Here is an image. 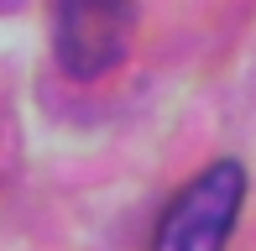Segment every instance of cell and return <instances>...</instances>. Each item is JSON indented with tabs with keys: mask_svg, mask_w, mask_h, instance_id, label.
I'll use <instances>...</instances> for the list:
<instances>
[{
	"mask_svg": "<svg viewBox=\"0 0 256 251\" xmlns=\"http://www.w3.org/2000/svg\"><path fill=\"white\" fill-rule=\"evenodd\" d=\"M240 204H246V168L236 157H220L162 210L152 246L157 251H214L230 241Z\"/></svg>",
	"mask_w": 256,
	"mask_h": 251,
	"instance_id": "1",
	"label": "cell"
},
{
	"mask_svg": "<svg viewBox=\"0 0 256 251\" xmlns=\"http://www.w3.org/2000/svg\"><path fill=\"white\" fill-rule=\"evenodd\" d=\"M136 0H52V48L68 78H104L131 48Z\"/></svg>",
	"mask_w": 256,
	"mask_h": 251,
	"instance_id": "2",
	"label": "cell"
}]
</instances>
